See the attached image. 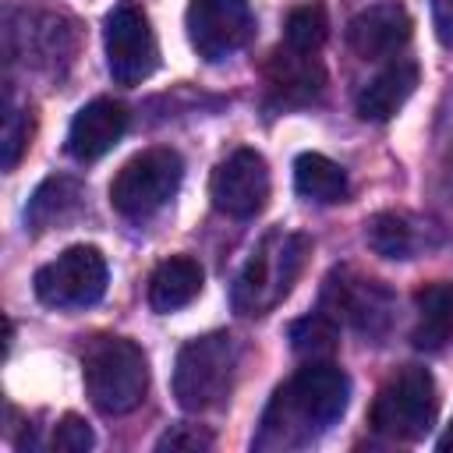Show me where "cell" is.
<instances>
[{
  "mask_svg": "<svg viewBox=\"0 0 453 453\" xmlns=\"http://www.w3.org/2000/svg\"><path fill=\"white\" fill-rule=\"evenodd\" d=\"M350 400V379L333 361H308L297 368L269 400L255 449H297L315 442L329 425L340 421Z\"/></svg>",
  "mask_w": 453,
  "mask_h": 453,
  "instance_id": "obj_1",
  "label": "cell"
},
{
  "mask_svg": "<svg viewBox=\"0 0 453 453\" xmlns=\"http://www.w3.org/2000/svg\"><path fill=\"white\" fill-rule=\"evenodd\" d=\"M311 251V241L304 234H287V230H269L241 265L234 280V308L241 315H265L273 311L290 287L297 283L304 258Z\"/></svg>",
  "mask_w": 453,
  "mask_h": 453,
  "instance_id": "obj_2",
  "label": "cell"
},
{
  "mask_svg": "<svg viewBox=\"0 0 453 453\" xmlns=\"http://www.w3.org/2000/svg\"><path fill=\"white\" fill-rule=\"evenodd\" d=\"M85 393L99 414H127L145 400L149 361L127 336H96L81 354Z\"/></svg>",
  "mask_w": 453,
  "mask_h": 453,
  "instance_id": "obj_3",
  "label": "cell"
},
{
  "mask_svg": "<svg viewBox=\"0 0 453 453\" xmlns=\"http://www.w3.org/2000/svg\"><path fill=\"white\" fill-rule=\"evenodd\" d=\"M439 418V393L428 368L407 365L396 375H389L368 411V421L379 435L396 442H418L432 432Z\"/></svg>",
  "mask_w": 453,
  "mask_h": 453,
  "instance_id": "obj_4",
  "label": "cell"
},
{
  "mask_svg": "<svg viewBox=\"0 0 453 453\" xmlns=\"http://www.w3.org/2000/svg\"><path fill=\"white\" fill-rule=\"evenodd\" d=\"M237 372V343L230 333L188 340L173 361V396L184 411H209L226 400Z\"/></svg>",
  "mask_w": 453,
  "mask_h": 453,
  "instance_id": "obj_5",
  "label": "cell"
},
{
  "mask_svg": "<svg viewBox=\"0 0 453 453\" xmlns=\"http://www.w3.org/2000/svg\"><path fill=\"white\" fill-rule=\"evenodd\" d=\"M180 177H184V163L173 149L166 145L145 149L117 170L110 184V205L124 219H149L177 195Z\"/></svg>",
  "mask_w": 453,
  "mask_h": 453,
  "instance_id": "obj_6",
  "label": "cell"
},
{
  "mask_svg": "<svg viewBox=\"0 0 453 453\" xmlns=\"http://www.w3.org/2000/svg\"><path fill=\"white\" fill-rule=\"evenodd\" d=\"M103 46H106V71L117 85H142L159 67L156 32L149 14L134 0L113 4L103 21Z\"/></svg>",
  "mask_w": 453,
  "mask_h": 453,
  "instance_id": "obj_7",
  "label": "cell"
},
{
  "mask_svg": "<svg viewBox=\"0 0 453 453\" xmlns=\"http://www.w3.org/2000/svg\"><path fill=\"white\" fill-rule=\"evenodd\" d=\"M106 258L92 244H74L60 251L35 273V297L50 308H88L106 294Z\"/></svg>",
  "mask_w": 453,
  "mask_h": 453,
  "instance_id": "obj_8",
  "label": "cell"
},
{
  "mask_svg": "<svg viewBox=\"0 0 453 453\" xmlns=\"http://www.w3.org/2000/svg\"><path fill=\"white\" fill-rule=\"evenodd\" d=\"M322 311L365 336H382L393 319V294L354 269H333L322 287Z\"/></svg>",
  "mask_w": 453,
  "mask_h": 453,
  "instance_id": "obj_9",
  "label": "cell"
},
{
  "mask_svg": "<svg viewBox=\"0 0 453 453\" xmlns=\"http://www.w3.org/2000/svg\"><path fill=\"white\" fill-rule=\"evenodd\" d=\"M184 28L202 60L209 64L226 60L255 32L251 4L248 0H191L184 14Z\"/></svg>",
  "mask_w": 453,
  "mask_h": 453,
  "instance_id": "obj_10",
  "label": "cell"
},
{
  "mask_svg": "<svg viewBox=\"0 0 453 453\" xmlns=\"http://www.w3.org/2000/svg\"><path fill=\"white\" fill-rule=\"evenodd\" d=\"M209 198L223 216L251 219L265 209L269 198V166L255 149H234L209 180Z\"/></svg>",
  "mask_w": 453,
  "mask_h": 453,
  "instance_id": "obj_11",
  "label": "cell"
},
{
  "mask_svg": "<svg viewBox=\"0 0 453 453\" xmlns=\"http://www.w3.org/2000/svg\"><path fill=\"white\" fill-rule=\"evenodd\" d=\"M411 14L400 0H382L365 11H357L347 25V46L361 60H386L411 39Z\"/></svg>",
  "mask_w": 453,
  "mask_h": 453,
  "instance_id": "obj_12",
  "label": "cell"
},
{
  "mask_svg": "<svg viewBox=\"0 0 453 453\" xmlns=\"http://www.w3.org/2000/svg\"><path fill=\"white\" fill-rule=\"evenodd\" d=\"M124 131H127L124 103L99 96L74 113V120L67 127V156L78 163H92V159L106 156L124 138Z\"/></svg>",
  "mask_w": 453,
  "mask_h": 453,
  "instance_id": "obj_13",
  "label": "cell"
},
{
  "mask_svg": "<svg viewBox=\"0 0 453 453\" xmlns=\"http://www.w3.org/2000/svg\"><path fill=\"white\" fill-rule=\"evenodd\" d=\"M265 74H269V85L280 96V103H308L326 85V71H322L319 53H304V50H294L287 42H280L273 50Z\"/></svg>",
  "mask_w": 453,
  "mask_h": 453,
  "instance_id": "obj_14",
  "label": "cell"
},
{
  "mask_svg": "<svg viewBox=\"0 0 453 453\" xmlns=\"http://www.w3.org/2000/svg\"><path fill=\"white\" fill-rule=\"evenodd\" d=\"M418 78H421V71H418L414 60H393V64H386V67L357 92V99H354L357 117H361V120H379V124L389 120V117L414 96Z\"/></svg>",
  "mask_w": 453,
  "mask_h": 453,
  "instance_id": "obj_15",
  "label": "cell"
},
{
  "mask_svg": "<svg viewBox=\"0 0 453 453\" xmlns=\"http://www.w3.org/2000/svg\"><path fill=\"white\" fill-rule=\"evenodd\" d=\"M85 205V184L71 173H50L28 198V209H25V223L42 234V230H53V226H67Z\"/></svg>",
  "mask_w": 453,
  "mask_h": 453,
  "instance_id": "obj_16",
  "label": "cell"
},
{
  "mask_svg": "<svg viewBox=\"0 0 453 453\" xmlns=\"http://www.w3.org/2000/svg\"><path fill=\"white\" fill-rule=\"evenodd\" d=\"M202 294V265L188 255L163 258L149 276V304L159 315H170L184 304H191Z\"/></svg>",
  "mask_w": 453,
  "mask_h": 453,
  "instance_id": "obj_17",
  "label": "cell"
},
{
  "mask_svg": "<svg viewBox=\"0 0 453 453\" xmlns=\"http://www.w3.org/2000/svg\"><path fill=\"white\" fill-rule=\"evenodd\" d=\"M418 326L411 333L418 350H442L453 340V283L435 280L414 294Z\"/></svg>",
  "mask_w": 453,
  "mask_h": 453,
  "instance_id": "obj_18",
  "label": "cell"
},
{
  "mask_svg": "<svg viewBox=\"0 0 453 453\" xmlns=\"http://www.w3.org/2000/svg\"><path fill=\"white\" fill-rule=\"evenodd\" d=\"M294 188L301 198L319 202V205H333L347 198V173L322 152H301L294 163Z\"/></svg>",
  "mask_w": 453,
  "mask_h": 453,
  "instance_id": "obj_19",
  "label": "cell"
},
{
  "mask_svg": "<svg viewBox=\"0 0 453 453\" xmlns=\"http://www.w3.org/2000/svg\"><path fill=\"white\" fill-rule=\"evenodd\" d=\"M290 347L308 361H329L340 347V322L329 319L322 308L301 315L297 322H290Z\"/></svg>",
  "mask_w": 453,
  "mask_h": 453,
  "instance_id": "obj_20",
  "label": "cell"
},
{
  "mask_svg": "<svg viewBox=\"0 0 453 453\" xmlns=\"http://www.w3.org/2000/svg\"><path fill=\"white\" fill-rule=\"evenodd\" d=\"M365 241L382 258H411V251H414V234H411L407 219L396 212H375L365 223Z\"/></svg>",
  "mask_w": 453,
  "mask_h": 453,
  "instance_id": "obj_21",
  "label": "cell"
},
{
  "mask_svg": "<svg viewBox=\"0 0 453 453\" xmlns=\"http://www.w3.org/2000/svg\"><path fill=\"white\" fill-rule=\"evenodd\" d=\"M326 35H329V18H326L322 4H304V7H294L287 14V25H283V42L287 46L304 50V53H319Z\"/></svg>",
  "mask_w": 453,
  "mask_h": 453,
  "instance_id": "obj_22",
  "label": "cell"
},
{
  "mask_svg": "<svg viewBox=\"0 0 453 453\" xmlns=\"http://www.w3.org/2000/svg\"><path fill=\"white\" fill-rule=\"evenodd\" d=\"M92 442H96V435H92L88 421L78 414H64L53 428V449H60V453H85V449H92Z\"/></svg>",
  "mask_w": 453,
  "mask_h": 453,
  "instance_id": "obj_23",
  "label": "cell"
},
{
  "mask_svg": "<svg viewBox=\"0 0 453 453\" xmlns=\"http://www.w3.org/2000/svg\"><path fill=\"white\" fill-rule=\"evenodd\" d=\"M25 149H28V117L21 110L7 106V117H4V170H14Z\"/></svg>",
  "mask_w": 453,
  "mask_h": 453,
  "instance_id": "obj_24",
  "label": "cell"
},
{
  "mask_svg": "<svg viewBox=\"0 0 453 453\" xmlns=\"http://www.w3.org/2000/svg\"><path fill=\"white\" fill-rule=\"evenodd\" d=\"M209 446H212V435L209 432H198V428H188V425L170 428L156 442V449H209Z\"/></svg>",
  "mask_w": 453,
  "mask_h": 453,
  "instance_id": "obj_25",
  "label": "cell"
},
{
  "mask_svg": "<svg viewBox=\"0 0 453 453\" xmlns=\"http://www.w3.org/2000/svg\"><path fill=\"white\" fill-rule=\"evenodd\" d=\"M435 32H439L442 46L453 50V0H439L435 4Z\"/></svg>",
  "mask_w": 453,
  "mask_h": 453,
  "instance_id": "obj_26",
  "label": "cell"
},
{
  "mask_svg": "<svg viewBox=\"0 0 453 453\" xmlns=\"http://www.w3.org/2000/svg\"><path fill=\"white\" fill-rule=\"evenodd\" d=\"M439 449H442V453H449V449H453V421L446 425V432H442V439H439Z\"/></svg>",
  "mask_w": 453,
  "mask_h": 453,
  "instance_id": "obj_27",
  "label": "cell"
}]
</instances>
